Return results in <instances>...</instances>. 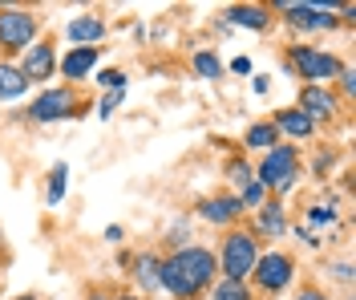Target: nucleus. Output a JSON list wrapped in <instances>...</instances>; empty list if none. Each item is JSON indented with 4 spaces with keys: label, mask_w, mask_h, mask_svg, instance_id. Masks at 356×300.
I'll use <instances>...</instances> for the list:
<instances>
[{
    "label": "nucleus",
    "mask_w": 356,
    "mask_h": 300,
    "mask_svg": "<svg viewBox=\"0 0 356 300\" xmlns=\"http://www.w3.org/2000/svg\"><path fill=\"white\" fill-rule=\"evenodd\" d=\"M296 150L291 146H271V155L264 159V166H259V179H264V187H275V191H288L291 183H296Z\"/></svg>",
    "instance_id": "f03ea898"
},
{
    "label": "nucleus",
    "mask_w": 356,
    "mask_h": 300,
    "mask_svg": "<svg viewBox=\"0 0 356 300\" xmlns=\"http://www.w3.org/2000/svg\"><path fill=\"white\" fill-rule=\"evenodd\" d=\"M69 110H73V93L69 90H49V93H41V97L33 102L29 114L37 118V122H53V118H65Z\"/></svg>",
    "instance_id": "39448f33"
},
{
    "label": "nucleus",
    "mask_w": 356,
    "mask_h": 300,
    "mask_svg": "<svg viewBox=\"0 0 356 300\" xmlns=\"http://www.w3.org/2000/svg\"><path fill=\"white\" fill-rule=\"evenodd\" d=\"M332 110H336V97L328 90H320V86H308L304 90V97H300V114L308 118H332Z\"/></svg>",
    "instance_id": "6e6552de"
},
{
    "label": "nucleus",
    "mask_w": 356,
    "mask_h": 300,
    "mask_svg": "<svg viewBox=\"0 0 356 300\" xmlns=\"http://www.w3.org/2000/svg\"><path fill=\"white\" fill-rule=\"evenodd\" d=\"M336 280H340V284H348V280H353V272H348V264H340V268H336Z\"/></svg>",
    "instance_id": "bb28decb"
},
{
    "label": "nucleus",
    "mask_w": 356,
    "mask_h": 300,
    "mask_svg": "<svg viewBox=\"0 0 356 300\" xmlns=\"http://www.w3.org/2000/svg\"><path fill=\"white\" fill-rule=\"evenodd\" d=\"M61 195H65V162H57V166H53V183H49V203H61Z\"/></svg>",
    "instance_id": "aec40b11"
},
{
    "label": "nucleus",
    "mask_w": 356,
    "mask_h": 300,
    "mask_svg": "<svg viewBox=\"0 0 356 300\" xmlns=\"http://www.w3.org/2000/svg\"><path fill=\"white\" fill-rule=\"evenodd\" d=\"M259 231H264V235H280V231H284V207L271 203V207L259 211Z\"/></svg>",
    "instance_id": "dca6fc26"
},
{
    "label": "nucleus",
    "mask_w": 356,
    "mask_h": 300,
    "mask_svg": "<svg viewBox=\"0 0 356 300\" xmlns=\"http://www.w3.org/2000/svg\"><path fill=\"white\" fill-rule=\"evenodd\" d=\"M215 276V255L202 252V248H182L178 255H170L158 272V284H166L175 297H199L202 288Z\"/></svg>",
    "instance_id": "f257e3e1"
},
{
    "label": "nucleus",
    "mask_w": 356,
    "mask_h": 300,
    "mask_svg": "<svg viewBox=\"0 0 356 300\" xmlns=\"http://www.w3.org/2000/svg\"><path fill=\"white\" fill-rule=\"evenodd\" d=\"M33 33H37V21L29 13H21V8H4L0 13V41H4V49H24L33 41Z\"/></svg>",
    "instance_id": "20e7f679"
},
{
    "label": "nucleus",
    "mask_w": 356,
    "mask_h": 300,
    "mask_svg": "<svg viewBox=\"0 0 356 300\" xmlns=\"http://www.w3.org/2000/svg\"><path fill=\"white\" fill-rule=\"evenodd\" d=\"M291 276V260L288 255H264V260H255V280L264 284V288H284Z\"/></svg>",
    "instance_id": "423d86ee"
},
{
    "label": "nucleus",
    "mask_w": 356,
    "mask_h": 300,
    "mask_svg": "<svg viewBox=\"0 0 356 300\" xmlns=\"http://www.w3.org/2000/svg\"><path fill=\"white\" fill-rule=\"evenodd\" d=\"M53 73V49L49 45H37L29 49V57H24V81L33 77V81H44Z\"/></svg>",
    "instance_id": "1a4fd4ad"
},
{
    "label": "nucleus",
    "mask_w": 356,
    "mask_h": 300,
    "mask_svg": "<svg viewBox=\"0 0 356 300\" xmlns=\"http://www.w3.org/2000/svg\"><path fill=\"white\" fill-rule=\"evenodd\" d=\"M239 207H243L239 199H207L199 211L211 219V223H227V219H235V215H239Z\"/></svg>",
    "instance_id": "f8f14e48"
},
{
    "label": "nucleus",
    "mask_w": 356,
    "mask_h": 300,
    "mask_svg": "<svg viewBox=\"0 0 356 300\" xmlns=\"http://www.w3.org/2000/svg\"><path fill=\"white\" fill-rule=\"evenodd\" d=\"M118 102H122V90H113L110 97L102 102V118H110V114H113V106H118Z\"/></svg>",
    "instance_id": "393cba45"
},
{
    "label": "nucleus",
    "mask_w": 356,
    "mask_h": 300,
    "mask_svg": "<svg viewBox=\"0 0 356 300\" xmlns=\"http://www.w3.org/2000/svg\"><path fill=\"white\" fill-rule=\"evenodd\" d=\"M93 61H97V49H73L65 57V65H61V73H65L69 81H77V77H86L93 70Z\"/></svg>",
    "instance_id": "9d476101"
},
{
    "label": "nucleus",
    "mask_w": 356,
    "mask_h": 300,
    "mask_svg": "<svg viewBox=\"0 0 356 300\" xmlns=\"http://www.w3.org/2000/svg\"><path fill=\"white\" fill-rule=\"evenodd\" d=\"M296 70L304 73V77H332L340 65H336V57H328V53H320V49H296Z\"/></svg>",
    "instance_id": "0eeeda50"
},
{
    "label": "nucleus",
    "mask_w": 356,
    "mask_h": 300,
    "mask_svg": "<svg viewBox=\"0 0 356 300\" xmlns=\"http://www.w3.org/2000/svg\"><path fill=\"white\" fill-rule=\"evenodd\" d=\"M158 272H162V264H158L154 255H142V260H138V280H142L146 288H158Z\"/></svg>",
    "instance_id": "f3484780"
},
{
    "label": "nucleus",
    "mask_w": 356,
    "mask_h": 300,
    "mask_svg": "<svg viewBox=\"0 0 356 300\" xmlns=\"http://www.w3.org/2000/svg\"><path fill=\"white\" fill-rule=\"evenodd\" d=\"M227 17H231L235 24H247V29H267V13H264V8H247V4H235Z\"/></svg>",
    "instance_id": "4468645a"
},
{
    "label": "nucleus",
    "mask_w": 356,
    "mask_h": 300,
    "mask_svg": "<svg viewBox=\"0 0 356 300\" xmlns=\"http://www.w3.org/2000/svg\"><path fill=\"white\" fill-rule=\"evenodd\" d=\"M24 86H29V81H24L21 70H8V65H0V102H4V97H17Z\"/></svg>",
    "instance_id": "2eb2a0df"
},
{
    "label": "nucleus",
    "mask_w": 356,
    "mask_h": 300,
    "mask_svg": "<svg viewBox=\"0 0 356 300\" xmlns=\"http://www.w3.org/2000/svg\"><path fill=\"white\" fill-rule=\"evenodd\" d=\"M215 300H247L243 280H222V284H219V292H215Z\"/></svg>",
    "instance_id": "6ab92c4d"
},
{
    "label": "nucleus",
    "mask_w": 356,
    "mask_h": 300,
    "mask_svg": "<svg viewBox=\"0 0 356 300\" xmlns=\"http://www.w3.org/2000/svg\"><path fill=\"white\" fill-rule=\"evenodd\" d=\"M255 268V239L251 235H231L222 244V272L227 280H243Z\"/></svg>",
    "instance_id": "7ed1b4c3"
},
{
    "label": "nucleus",
    "mask_w": 356,
    "mask_h": 300,
    "mask_svg": "<svg viewBox=\"0 0 356 300\" xmlns=\"http://www.w3.org/2000/svg\"><path fill=\"white\" fill-rule=\"evenodd\" d=\"M195 70H199L202 77H219L222 65H219V57H215V53H199V57H195Z\"/></svg>",
    "instance_id": "412c9836"
},
{
    "label": "nucleus",
    "mask_w": 356,
    "mask_h": 300,
    "mask_svg": "<svg viewBox=\"0 0 356 300\" xmlns=\"http://www.w3.org/2000/svg\"><path fill=\"white\" fill-rule=\"evenodd\" d=\"M312 219H316V223H324V219H328V223H332V211H324V207H316V211H312Z\"/></svg>",
    "instance_id": "a878e982"
},
{
    "label": "nucleus",
    "mask_w": 356,
    "mask_h": 300,
    "mask_svg": "<svg viewBox=\"0 0 356 300\" xmlns=\"http://www.w3.org/2000/svg\"><path fill=\"white\" fill-rule=\"evenodd\" d=\"M122 81H126V77H122L118 70H106V73H102V86H110V90H122Z\"/></svg>",
    "instance_id": "b1692460"
},
{
    "label": "nucleus",
    "mask_w": 356,
    "mask_h": 300,
    "mask_svg": "<svg viewBox=\"0 0 356 300\" xmlns=\"http://www.w3.org/2000/svg\"><path fill=\"white\" fill-rule=\"evenodd\" d=\"M93 300H106V297H93Z\"/></svg>",
    "instance_id": "c85d7f7f"
},
{
    "label": "nucleus",
    "mask_w": 356,
    "mask_h": 300,
    "mask_svg": "<svg viewBox=\"0 0 356 300\" xmlns=\"http://www.w3.org/2000/svg\"><path fill=\"white\" fill-rule=\"evenodd\" d=\"M231 179L239 187H251V171H247V162H231Z\"/></svg>",
    "instance_id": "5701e85b"
},
{
    "label": "nucleus",
    "mask_w": 356,
    "mask_h": 300,
    "mask_svg": "<svg viewBox=\"0 0 356 300\" xmlns=\"http://www.w3.org/2000/svg\"><path fill=\"white\" fill-rule=\"evenodd\" d=\"M21 300H33V297H21Z\"/></svg>",
    "instance_id": "c756f323"
},
{
    "label": "nucleus",
    "mask_w": 356,
    "mask_h": 300,
    "mask_svg": "<svg viewBox=\"0 0 356 300\" xmlns=\"http://www.w3.org/2000/svg\"><path fill=\"white\" fill-rule=\"evenodd\" d=\"M296 300H324V297H320V292H300Z\"/></svg>",
    "instance_id": "cd10ccee"
},
{
    "label": "nucleus",
    "mask_w": 356,
    "mask_h": 300,
    "mask_svg": "<svg viewBox=\"0 0 356 300\" xmlns=\"http://www.w3.org/2000/svg\"><path fill=\"white\" fill-rule=\"evenodd\" d=\"M126 300H134V297H126Z\"/></svg>",
    "instance_id": "7c9ffc66"
},
{
    "label": "nucleus",
    "mask_w": 356,
    "mask_h": 300,
    "mask_svg": "<svg viewBox=\"0 0 356 300\" xmlns=\"http://www.w3.org/2000/svg\"><path fill=\"white\" fill-rule=\"evenodd\" d=\"M275 126H280V130H288V134H296V139H308V134H312V122L300 114V110H284V114L275 118Z\"/></svg>",
    "instance_id": "ddd939ff"
},
{
    "label": "nucleus",
    "mask_w": 356,
    "mask_h": 300,
    "mask_svg": "<svg viewBox=\"0 0 356 300\" xmlns=\"http://www.w3.org/2000/svg\"><path fill=\"white\" fill-rule=\"evenodd\" d=\"M243 203H251V207H259V203H264V183H251V187H243Z\"/></svg>",
    "instance_id": "4be33fe9"
},
{
    "label": "nucleus",
    "mask_w": 356,
    "mask_h": 300,
    "mask_svg": "<svg viewBox=\"0 0 356 300\" xmlns=\"http://www.w3.org/2000/svg\"><path fill=\"white\" fill-rule=\"evenodd\" d=\"M106 37V24L97 21V17H77V21H69V41H102Z\"/></svg>",
    "instance_id": "9b49d317"
},
{
    "label": "nucleus",
    "mask_w": 356,
    "mask_h": 300,
    "mask_svg": "<svg viewBox=\"0 0 356 300\" xmlns=\"http://www.w3.org/2000/svg\"><path fill=\"white\" fill-rule=\"evenodd\" d=\"M247 146H275V126H251L247 130Z\"/></svg>",
    "instance_id": "a211bd4d"
}]
</instances>
